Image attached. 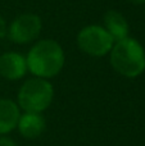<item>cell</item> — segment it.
<instances>
[{"label":"cell","mask_w":145,"mask_h":146,"mask_svg":"<svg viewBox=\"0 0 145 146\" xmlns=\"http://www.w3.org/2000/svg\"><path fill=\"white\" fill-rule=\"evenodd\" d=\"M27 69L35 77L49 80L59 74L64 67L66 55L62 45L51 38L36 41L26 55Z\"/></svg>","instance_id":"1"},{"label":"cell","mask_w":145,"mask_h":146,"mask_svg":"<svg viewBox=\"0 0 145 146\" xmlns=\"http://www.w3.org/2000/svg\"><path fill=\"white\" fill-rule=\"evenodd\" d=\"M108 55L112 68L123 77L135 78L145 71V50L130 36L114 42Z\"/></svg>","instance_id":"2"},{"label":"cell","mask_w":145,"mask_h":146,"mask_svg":"<svg viewBox=\"0 0 145 146\" xmlns=\"http://www.w3.org/2000/svg\"><path fill=\"white\" fill-rule=\"evenodd\" d=\"M54 88L48 80L33 77L27 80L18 91V106L26 113H41L53 103Z\"/></svg>","instance_id":"3"},{"label":"cell","mask_w":145,"mask_h":146,"mask_svg":"<svg viewBox=\"0 0 145 146\" xmlns=\"http://www.w3.org/2000/svg\"><path fill=\"white\" fill-rule=\"evenodd\" d=\"M114 45V40L103 26H85L77 33V46L86 55L102 58L108 55Z\"/></svg>","instance_id":"4"},{"label":"cell","mask_w":145,"mask_h":146,"mask_svg":"<svg viewBox=\"0 0 145 146\" xmlns=\"http://www.w3.org/2000/svg\"><path fill=\"white\" fill-rule=\"evenodd\" d=\"M43 30V21L35 13L19 14L8 26L7 37L17 45H25L35 41Z\"/></svg>","instance_id":"5"},{"label":"cell","mask_w":145,"mask_h":146,"mask_svg":"<svg viewBox=\"0 0 145 146\" xmlns=\"http://www.w3.org/2000/svg\"><path fill=\"white\" fill-rule=\"evenodd\" d=\"M26 56L17 51H7L0 55V76L8 81L21 80L27 73Z\"/></svg>","instance_id":"6"},{"label":"cell","mask_w":145,"mask_h":146,"mask_svg":"<svg viewBox=\"0 0 145 146\" xmlns=\"http://www.w3.org/2000/svg\"><path fill=\"white\" fill-rule=\"evenodd\" d=\"M103 21H104V26L103 27L112 36L114 42L128 37L130 26H128L127 19H126V17L122 13H120L118 10H114V9H109L105 12Z\"/></svg>","instance_id":"7"},{"label":"cell","mask_w":145,"mask_h":146,"mask_svg":"<svg viewBox=\"0 0 145 146\" xmlns=\"http://www.w3.org/2000/svg\"><path fill=\"white\" fill-rule=\"evenodd\" d=\"M17 127L25 139L33 140L45 131L46 123L40 113H25L19 117Z\"/></svg>","instance_id":"8"},{"label":"cell","mask_w":145,"mask_h":146,"mask_svg":"<svg viewBox=\"0 0 145 146\" xmlns=\"http://www.w3.org/2000/svg\"><path fill=\"white\" fill-rule=\"evenodd\" d=\"M19 106L10 99H0V135H7L17 127Z\"/></svg>","instance_id":"9"},{"label":"cell","mask_w":145,"mask_h":146,"mask_svg":"<svg viewBox=\"0 0 145 146\" xmlns=\"http://www.w3.org/2000/svg\"><path fill=\"white\" fill-rule=\"evenodd\" d=\"M7 35H8V25L4 18L0 15V38L7 37Z\"/></svg>","instance_id":"10"},{"label":"cell","mask_w":145,"mask_h":146,"mask_svg":"<svg viewBox=\"0 0 145 146\" xmlns=\"http://www.w3.org/2000/svg\"><path fill=\"white\" fill-rule=\"evenodd\" d=\"M0 146H18L9 137H0Z\"/></svg>","instance_id":"11"},{"label":"cell","mask_w":145,"mask_h":146,"mask_svg":"<svg viewBox=\"0 0 145 146\" xmlns=\"http://www.w3.org/2000/svg\"><path fill=\"white\" fill-rule=\"evenodd\" d=\"M128 3L131 4H135V5H141V4H145V0H127Z\"/></svg>","instance_id":"12"}]
</instances>
